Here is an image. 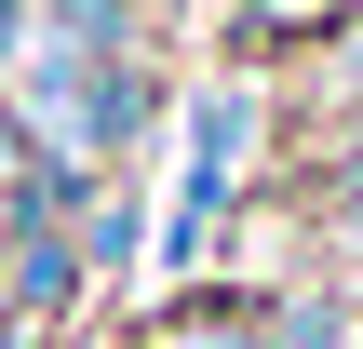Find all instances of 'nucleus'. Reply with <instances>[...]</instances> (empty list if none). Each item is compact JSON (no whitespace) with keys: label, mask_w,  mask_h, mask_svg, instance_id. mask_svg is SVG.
I'll return each mask as SVG.
<instances>
[{"label":"nucleus","mask_w":363,"mask_h":349,"mask_svg":"<svg viewBox=\"0 0 363 349\" xmlns=\"http://www.w3.org/2000/svg\"><path fill=\"white\" fill-rule=\"evenodd\" d=\"M13 296H27V309L67 296V242H27V256H13Z\"/></svg>","instance_id":"nucleus-1"},{"label":"nucleus","mask_w":363,"mask_h":349,"mask_svg":"<svg viewBox=\"0 0 363 349\" xmlns=\"http://www.w3.org/2000/svg\"><path fill=\"white\" fill-rule=\"evenodd\" d=\"M350 349H363V336H350Z\"/></svg>","instance_id":"nucleus-2"}]
</instances>
